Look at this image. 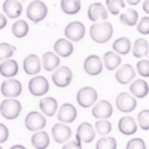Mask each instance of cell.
Instances as JSON below:
<instances>
[{"label":"cell","instance_id":"obj_25","mask_svg":"<svg viewBox=\"0 0 149 149\" xmlns=\"http://www.w3.org/2000/svg\"><path fill=\"white\" fill-rule=\"evenodd\" d=\"M42 63H43V67L48 72L55 70L60 66V57L55 52H45L43 57H42Z\"/></svg>","mask_w":149,"mask_h":149},{"label":"cell","instance_id":"obj_33","mask_svg":"<svg viewBox=\"0 0 149 149\" xmlns=\"http://www.w3.org/2000/svg\"><path fill=\"white\" fill-rule=\"evenodd\" d=\"M124 6H125L124 0H106V8L112 15H118Z\"/></svg>","mask_w":149,"mask_h":149},{"label":"cell","instance_id":"obj_24","mask_svg":"<svg viewBox=\"0 0 149 149\" xmlns=\"http://www.w3.org/2000/svg\"><path fill=\"white\" fill-rule=\"evenodd\" d=\"M18 73V64H17V61L14 60H6L3 61L2 64H0V74L5 78H14L15 74Z\"/></svg>","mask_w":149,"mask_h":149},{"label":"cell","instance_id":"obj_36","mask_svg":"<svg viewBox=\"0 0 149 149\" xmlns=\"http://www.w3.org/2000/svg\"><path fill=\"white\" fill-rule=\"evenodd\" d=\"M15 52V46H12L9 43H0V61L9 60Z\"/></svg>","mask_w":149,"mask_h":149},{"label":"cell","instance_id":"obj_34","mask_svg":"<svg viewBox=\"0 0 149 149\" xmlns=\"http://www.w3.org/2000/svg\"><path fill=\"white\" fill-rule=\"evenodd\" d=\"M95 149H116V140L113 137L103 136V137L97 142Z\"/></svg>","mask_w":149,"mask_h":149},{"label":"cell","instance_id":"obj_32","mask_svg":"<svg viewBox=\"0 0 149 149\" xmlns=\"http://www.w3.org/2000/svg\"><path fill=\"white\" fill-rule=\"evenodd\" d=\"M12 33H14L15 37H24L27 36L29 33V24L24 21V19H18L17 22H14V26H12Z\"/></svg>","mask_w":149,"mask_h":149},{"label":"cell","instance_id":"obj_1","mask_svg":"<svg viewBox=\"0 0 149 149\" xmlns=\"http://www.w3.org/2000/svg\"><path fill=\"white\" fill-rule=\"evenodd\" d=\"M90 34H91V39L97 43H106L112 34H113V27H112L110 22H95L91 26L90 29Z\"/></svg>","mask_w":149,"mask_h":149},{"label":"cell","instance_id":"obj_14","mask_svg":"<svg viewBox=\"0 0 149 149\" xmlns=\"http://www.w3.org/2000/svg\"><path fill=\"white\" fill-rule=\"evenodd\" d=\"M72 136V130L69 125H66V124L60 122V124H55V125L52 127V137L57 143H64L70 139Z\"/></svg>","mask_w":149,"mask_h":149},{"label":"cell","instance_id":"obj_7","mask_svg":"<svg viewBox=\"0 0 149 149\" xmlns=\"http://www.w3.org/2000/svg\"><path fill=\"white\" fill-rule=\"evenodd\" d=\"M29 90L33 95L39 97V95H45L49 90V84L48 79L43 76H34L30 82H29Z\"/></svg>","mask_w":149,"mask_h":149},{"label":"cell","instance_id":"obj_6","mask_svg":"<svg viewBox=\"0 0 149 149\" xmlns=\"http://www.w3.org/2000/svg\"><path fill=\"white\" fill-rule=\"evenodd\" d=\"M46 125V119L39 112H30L26 116V127L30 131H40Z\"/></svg>","mask_w":149,"mask_h":149},{"label":"cell","instance_id":"obj_47","mask_svg":"<svg viewBox=\"0 0 149 149\" xmlns=\"http://www.w3.org/2000/svg\"><path fill=\"white\" fill-rule=\"evenodd\" d=\"M146 57H148V60H149V52H148V55H146Z\"/></svg>","mask_w":149,"mask_h":149},{"label":"cell","instance_id":"obj_30","mask_svg":"<svg viewBox=\"0 0 149 149\" xmlns=\"http://www.w3.org/2000/svg\"><path fill=\"white\" fill-rule=\"evenodd\" d=\"M119 19L122 24H125V26H136L139 21V14L136 12L134 9H127V10H124L122 12V15H119Z\"/></svg>","mask_w":149,"mask_h":149},{"label":"cell","instance_id":"obj_19","mask_svg":"<svg viewBox=\"0 0 149 149\" xmlns=\"http://www.w3.org/2000/svg\"><path fill=\"white\" fill-rule=\"evenodd\" d=\"M107 15V9L102 3H91L88 8V18L91 21H98V19H106Z\"/></svg>","mask_w":149,"mask_h":149},{"label":"cell","instance_id":"obj_42","mask_svg":"<svg viewBox=\"0 0 149 149\" xmlns=\"http://www.w3.org/2000/svg\"><path fill=\"white\" fill-rule=\"evenodd\" d=\"M63 149H82V146H81V142L76 139L74 142H67V143L63 146Z\"/></svg>","mask_w":149,"mask_h":149},{"label":"cell","instance_id":"obj_11","mask_svg":"<svg viewBox=\"0 0 149 149\" xmlns=\"http://www.w3.org/2000/svg\"><path fill=\"white\" fill-rule=\"evenodd\" d=\"M84 69L85 72L88 74H93V76H95V74H100L102 70H103V61L102 58L98 55H90L86 57L85 61H84Z\"/></svg>","mask_w":149,"mask_h":149},{"label":"cell","instance_id":"obj_12","mask_svg":"<svg viewBox=\"0 0 149 149\" xmlns=\"http://www.w3.org/2000/svg\"><path fill=\"white\" fill-rule=\"evenodd\" d=\"M95 137V128L88 122H82L81 125L78 127L76 131V139L79 142H85V143H90L93 142Z\"/></svg>","mask_w":149,"mask_h":149},{"label":"cell","instance_id":"obj_9","mask_svg":"<svg viewBox=\"0 0 149 149\" xmlns=\"http://www.w3.org/2000/svg\"><path fill=\"white\" fill-rule=\"evenodd\" d=\"M72 70L69 69V67H66V66H63V67H58L55 72H54V74H52V82L57 85V86H60V88H64V86H67L70 82H72Z\"/></svg>","mask_w":149,"mask_h":149},{"label":"cell","instance_id":"obj_43","mask_svg":"<svg viewBox=\"0 0 149 149\" xmlns=\"http://www.w3.org/2000/svg\"><path fill=\"white\" fill-rule=\"evenodd\" d=\"M5 26H6V15L0 14V30L5 29Z\"/></svg>","mask_w":149,"mask_h":149},{"label":"cell","instance_id":"obj_23","mask_svg":"<svg viewBox=\"0 0 149 149\" xmlns=\"http://www.w3.org/2000/svg\"><path fill=\"white\" fill-rule=\"evenodd\" d=\"M130 91L134 97H137V98H143L146 97V94L149 93V85L143 81V79H136L131 86H130Z\"/></svg>","mask_w":149,"mask_h":149},{"label":"cell","instance_id":"obj_17","mask_svg":"<svg viewBox=\"0 0 149 149\" xmlns=\"http://www.w3.org/2000/svg\"><path fill=\"white\" fill-rule=\"evenodd\" d=\"M118 128L122 134L131 136L137 131V121H134V118H131V116H124L118 122Z\"/></svg>","mask_w":149,"mask_h":149},{"label":"cell","instance_id":"obj_38","mask_svg":"<svg viewBox=\"0 0 149 149\" xmlns=\"http://www.w3.org/2000/svg\"><path fill=\"white\" fill-rule=\"evenodd\" d=\"M136 70H137L140 76L149 78V60H140L137 66H136Z\"/></svg>","mask_w":149,"mask_h":149},{"label":"cell","instance_id":"obj_18","mask_svg":"<svg viewBox=\"0 0 149 149\" xmlns=\"http://www.w3.org/2000/svg\"><path fill=\"white\" fill-rule=\"evenodd\" d=\"M3 12L9 18H18L22 14V5L18 0H6L3 3Z\"/></svg>","mask_w":149,"mask_h":149},{"label":"cell","instance_id":"obj_20","mask_svg":"<svg viewBox=\"0 0 149 149\" xmlns=\"http://www.w3.org/2000/svg\"><path fill=\"white\" fill-rule=\"evenodd\" d=\"M40 63L42 61L39 60V57L31 54L29 57H26V60H24V72H26L27 74H37L40 72Z\"/></svg>","mask_w":149,"mask_h":149},{"label":"cell","instance_id":"obj_2","mask_svg":"<svg viewBox=\"0 0 149 149\" xmlns=\"http://www.w3.org/2000/svg\"><path fill=\"white\" fill-rule=\"evenodd\" d=\"M0 113L6 119H15L21 113V103L17 98H5L0 104Z\"/></svg>","mask_w":149,"mask_h":149},{"label":"cell","instance_id":"obj_46","mask_svg":"<svg viewBox=\"0 0 149 149\" xmlns=\"http://www.w3.org/2000/svg\"><path fill=\"white\" fill-rule=\"evenodd\" d=\"M10 149H26V148H24L22 145H14V146H12Z\"/></svg>","mask_w":149,"mask_h":149},{"label":"cell","instance_id":"obj_3","mask_svg":"<svg viewBox=\"0 0 149 149\" xmlns=\"http://www.w3.org/2000/svg\"><path fill=\"white\" fill-rule=\"evenodd\" d=\"M48 14V8L43 2H40V0H34V2H31L27 8V17L33 21V22H39L42 21Z\"/></svg>","mask_w":149,"mask_h":149},{"label":"cell","instance_id":"obj_28","mask_svg":"<svg viewBox=\"0 0 149 149\" xmlns=\"http://www.w3.org/2000/svg\"><path fill=\"white\" fill-rule=\"evenodd\" d=\"M103 64L107 70H115L121 64V57L116 52H106L103 57Z\"/></svg>","mask_w":149,"mask_h":149},{"label":"cell","instance_id":"obj_16","mask_svg":"<svg viewBox=\"0 0 149 149\" xmlns=\"http://www.w3.org/2000/svg\"><path fill=\"white\" fill-rule=\"evenodd\" d=\"M78 112H76V107L70 103H66L60 107L58 110V121L63 122V124H69V122H73L74 118H76Z\"/></svg>","mask_w":149,"mask_h":149},{"label":"cell","instance_id":"obj_48","mask_svg":"<svg viewBox=\"0 0 149 149\" xmlns=\"http://www.w3.org/2000/svg\"><path fill=\"white\" fill-rule=\"evenodd\" d=\"M0 149H3V148H2V146H0Z\"/></svg>","mask_w":149,"mask_h":149},{"label":"cell","instance_id":"obj_15","mask_svg":"<svg viewBox=\"0 0 149 149\" xmlns=\"http://www.w3.org/2000/svg\"><path fill=\"white\" fill-rule=\"evenodd\" d=\"M134 74H136V72H134V67H133V66H130V64H122L121 67H118L115 76H116V81H118L119 84L125 85V84H130V82L134 79Z\"/></svg>","mask_w":149,"mask_h":149},{"label":"cell","instance_id":"obj_40","mask_svg":"<svg viewBox=\"0 0 149 149\" xmlns=\"http://www.w3.org/2000/svg\"><path fill=\"white\" fill-rule=\"evenodd\" d=\"M127 149H146V145L142 139H131L127 143Z\"/></svg>","mask_w":149,"mask_h":149},{"label":"cell","instance_id":"obj_4","mask_svg":"<svg viewBox=\"0 0 149 149\" xmlns=\"http://www.w3.org/2000/svg\"><path fill=\"white\" fill-rule=\"evenodd\" d=\"M76 100L82 107H91L97 102V91L91 86H84L78 91Z\"/></svg>","mask_w":149,"mask_h":149},{"label":"cell","instance_id":"obj_45","mask_svg":"<svg viewBox=\"0 0 149 149\" xmlns=\"http://www.w3.org/2000/svg\"><path fill=\"white\" fill-rule=\"evenodd\" d=\"M124 2H127V3L131 5V6H136V5L140 3V0H124Z\"/></svg>","mask_w":149,"mask_h":149},{"label":"cell","instance_id":"obj_39","mask_svg":"<svg viewBox=\"0 0 149 149\" xmlns=\"http://www.w3.org/2000/svg\"><path fill=\"white\" fill-rule=\"evenodd\" d=\"M137 30L142 34H149V17H145L139 21L137 24Z\"/></svg>","mask_w":149,"mask_h":149},{"label":"cell","instance_id":"obj_22","mask_svg":"<svg viewBox=\"0 0 149 149\" xmlns=\"http://www.w3.org/2000/svg\"><path fill=\"white\" fill-rule=\"evenodd\" d=\"M39 106H40V110L43 112L46 116H54V115H55V112H57V107H58L57 100H55V98H52V97L40 98Z\"/></svg>","mask_w":149,"mask_h":149},{"label":"cell","instance_id":"obj_10","mask_svg":"<svg viewBox=\"0 0 149 149\" xmlns=\"http://www.w3.org/2000/svg\"><path fill=\"white\" fill-rule=\"evenodd\" d=\"M116 106L121 112H131L137 106V100H136L134 95L128 93H121L116 97Z\"/></svg>","mask_w":149,"mask_h":149},{"label":"cell","instance_id":"obj_35","mask_svg":"<svg viewBox=\"0 0 149 149\" xmlns=\"http://www.w3.org/2000/svg\"><path fill=\"white\" fill-rule=\"evenodd\" d=\"M94 128H95V131H97L98 134L106 136V134H109V133L112 131V124H110L109 121H106V119H97Z\"/></svg>","mask_w":149,"mask_h":149},{"label":"cell","instance_id":"obj_21","mask_svg":"<svg viewBox=\"0 0 149 149\" xmlns=\"http://www.w3.org/2000/svg\"><path fill=\"white\" fill-rule=\"evenodd\" d=\"M54 51L58 57H69L73 52V45L67 39H58L54 45Z\"/></svg>","mask_w":149,"mask_h":149},{"label":"cell","instance_id":"obj_5","mask_svg":"<svg viewBox=\"0 0 149 149\" xmlns=\"http://www.w3.org/2000/svg\"><path fill=\"white\" fill-rule=\"evenodd\" d=\"M64 34H66L67 40H70V42H79L84 37V34H85V27H84L82 22L73 21V22H70L69 26L66 27Z\"/></svg>","mask_w":149,"mask_h":149},{"label":"cell","instance_id":"obj_37","mask_svg":"<svg viewBox=\"0 0 149 149\" xmlns=\"http://www.w3.org/2000/svg\"><path fill=\"white\" fill-rule=\"evenodd\" d=\"M137 124L140 125V128L149 130V110H148V109L142 110L140 113H139V116H137Z\"/></svg>","mask_w":149,"mask_h":149},{"label":"cell","instance_id":"obj_8","mask_svg":"<svg viewBox=\"0 0 149 149\" xmlns=\"http://www.w3.org/2000/svg\"><path fill=\"white\" fill-rule=\"evenodd\" d=\"M0 90H2V94L6 98H15L21 94L22 86H21V82L17 81V79H8L2 84Z\"/></svg>","mask_w":149,"mask_h":149},{"label":"cell","instance_id":"obj_31","mask_svg":"<svg viewBox=\"0 0 149 149\" xmlns=\"http://www.w3.org/2000/svg\"><path fill=\"white\" fill-rule=\"evenodd\" d=\"M149 52V43L145 40V39H137L133 45V55L137 57V58H142L145 55H148Z\"/></svg>","mask_w":149,"mask_h":149},{"label":"cell","instance_id":"obj_41","mask_svg":"<svg viewBox=\"0 0 149 149\" xmlns=\"http://www.w3.org/2000/svg\"><path fill=\"white\" fill-rule=\"evenodd\" d=\"M9 137V130L6 125H3V124H0V143L6 142Z\"/></svg>","mask_w":149,"mask_h":149},{"label":"cell","instance_id":"obj_44","mask_svg":"<svg viewBox=\"0 0 149 149\" xmlns=\"http://www.w3.org/2000/svg\"><path fill=\"white\" fill-rule=\"evenodd\" d=\"M143 10H145V14L149 15V0H145L143 2Z\"/></svg>","mask_w":149,"mask_h":149},{"label":"cell","instance_id":"obj_29","mask_svg":"<svg viewBox=\"0 0 149 149\" xmlns=\"http://www.w3.org/2000/svg\"><path fill=\"white\" fill-rule=\"evenodd\" d=\"M61 9L67 15H74L81 10V0H61Z\"/></svg>","mask_w":149,"mask_h":149},{"label":"cell","instance_id":"obj_27","mask_svg":"<svg viewBox=\"0 0 149 149\" xmlns=\"http://www.w3.org/2000/svg\"><path fill=\"white\" fill-rule=\"evenodd\" d=\"M113 51L118 55H125L131 51V42L127 39V37H119L113 42Z\"/></svg>","mask_w":149,"mask_h":149},{"label":"cell","instance_id":"obj_13","mask_svg":"<svg viewBox=\"0 0 149 149\" xmlns=\"http://www.w3.org/2000/svg\"><path fill=\"white\" fill-rule=\"evenodd\" d=\"M113 113V109H112V104L106 100H100L98 103L94 104L93 107V115L97 119H107L109 116H112Z\"/></svg>","mask_w":149,"mask_h":149},{"label":"cell","instance_id":"obj_26","mask_svg":"<svg viewBox=\"0 0 149 149\" xmlns=\"http://www.w3.org/2000/svg\"><path fill=\"white\" fill-rule=\"evenodd\" d=\"M31 143H33V146L36 149H45V148H48V145H49V136H48V133H45L43 130L36 131L33 134V137H31Z\"/></svg>","mask_w":149,"mask_h":149}]
</instances>
